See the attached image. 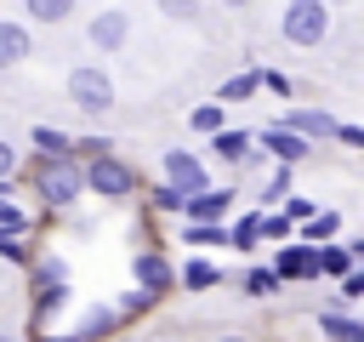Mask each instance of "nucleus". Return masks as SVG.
I'll return each instance as SVG.
<instances>
[{"label":"nucleus","instance_id":"1","mask_svg":"<svg viewBox=\"0 0 364 342\" xmlns=\"http://www.w3.org/2000/svg\"><path fill=\"white\" fill-rule=\"evenodd\" d=\"M80 182H85L91 194H102V200L136 194V171H131L119 154H91V160H80Z\"/></svg>","mask_w":364,"mask_h":342},{"label":"nucleus","instance_id":"2","mask_svg":"<svg viewBox=\"0 0 364 342\" xmlns=\"http://www.w3.org/2000/svg\"><path fill=\"white\" fill-rule=\"evenodd\" d=\"M34 182H40V200H46V205H57V211H63V205H74V200H80V188H85V182H80V160H74V154L40 160Z\"/></svg>","mask_w":364,"mask_h":342},{"label":"nucleus","instance_id":"3","mask_svg":"<svg viewBox=\"0 0 364 342\" xmlns=\"http://www.w3.org/2000/svg\"><path fill=\"white\" fill-rule=\"evenodd\" d=\"M68 103H74L80 114H108V108H114V80H108L97 63H80V68L68 74Z\"/></svg>","mask_w":364,"mask_h":342},{"label":"nucleus","instance_id":"4","mask_svg":"<svg viewBox=\"0 0 364 342\" xmlns=\"http://www.w3.org/2000/svg\"><path fill=\"white\" fill-rule=\"evenodd\" d=\"M279 28H284L290 46H318V40L330 34V6H324V0H290Z\"/></svg>","mask_w":364,"mask_h":342},{"label":"nucleus","instance_id":"5","mask_svg":"<svg viewBox=\"0 0 364 342\" xmlns=\"http://www.w3.org/2000/svg\"><path fill=\"white\" fill-rule=\"evenodd\" d=\"M131 279H136L142 296H165V291L176 285V268H171L165 251H136V256H131Z\"/></svg>","mask_w":364,"mask_h":342},{"label":"nucleus","instance_id":"6","mask_svg":"<svg viewBox=\"0 0 364 342\" xmlns=\"http://www.w3.org/2000/svg\"><path fill=\"white\" fill-rule=\"evenodd\" d=\"M165 182H171L182 200L199 194V188H210V177H205V165H199L193 148H165Z\"/></svg>","mask_w":364,"mask_h":342},{"label":"nucleus","instance_id":"7","mask_svg":"<svg viewBox=\"0 0 364 342\" xmlns=\"http://www.w3.org/2000/svg\"><path fill=\"white\" fill-rule=\"evenodd\" d=\"M85 40H91L97 51H119V46L131 40V11H119V6H108V11H91V23H85Z\"/></svg>","mask_w":364,"mask_h":342},{"label":"nucleus","instance_id":"8","mask_svg":"<svg viewBox=\"0 0 364 342\" xmlns=\"http://www.w3.org/2000/svg\"><path fill=\"white\" fill-rule=\"evenodd\" d=\"M262 148H267V154H273L279 165H296V160H307V154H313V142H307L301 131H290V125H279V120H273V125L262 131Z\"/></svg>","mask_w":364,"mask_h":342},{"label":"nucleus","instance_id":"9","mask_svg":"<svg viewBox=\"0 0 364 342\" xmlns=\"http://www.w3.org/2000/svg\"><path fill=\"white\" fill-rule=\"evenodd\" d=\"M273 274H279V285H284V279H318V251H313L307 239H301V245H279Z\"/></svg>","mask_w":364,"mask_h":342},{"label":"nucleus","instance_id":"10","mask_svg":"<svg viewBox=\"0 0 364 342\" xmlns=\"http://www.w3.org/2000/svg\"><path fill=\"white\" fill-rule=\"evenodd\" d=\"M228 205H233V188H199V194L182 200V217L188 222H222Z\"/></svg>","mask_w":364,"mask_h":342},{"label":"nucleus","instance_id":"11","mask_svg":"<svg viewBox=\"0 0 364 342\" xmlns=\"http://www.w3.org/2000/svg\"><path fill=\"white\" fill-rule=\"evenodd\" d=\"M114 331H119V308H114V302H97V308L80 314V325H74L68 336H74V342H108Z\"/></svg>","mask_w":364,"mask_h":342},{"label":"nucleus","instance_id":"12","mask_svg":"<svg viewBox=\"0 0 364 342\" xmlns=\"http://www.w3.org/2000/svg\"><path fill=\"white\" fill-rule=\"evenodd\" d=\"M279 125H290V131H301L307 142H318V137H330V131H336V114H330V108H290Z\"/></svg>","mask_w":364,"mask_h":342},{"label":"nucleus","instance_id":"13","mask_svg":"<svg viewBox=\"0 0 364 342\" xmlns=\"http://www.w3.org/2000/svg\"><path fill=\"white\" fill-rule=\"evenodd\" d=\"M318 331H324L330 342H364V325L347 319V314H336V308H318Z\"/></svg>","mask_w":364,"mask_h":342},{"label":"nucleus","instance_id":"14","mask_svg":"<svg viewBox=\"0 0 364 342\" xmlns=\"http://www.w3.org/2000/svg\"><path fill=\"white\" fill-rule=\"evenodd\" d=\"M23 57H28V28L23 23H0V68H11Z\"/></svg>","mask_w":364,"mask_h":342},{"label":"nucleus","instance_id":"15","mask_svg":"<svg viewBox=\"0 0 364 342\" xmlns=\"http://www.w3.org/2000/svg\"><path fill=\"white\" fill-rule=\"evenodd\" d=\"M313 251H318V274H330V279H341L347 268H358L353 245H313Z\"/></svg>","mask_w":364,"mask_h":342},{"label":"nucleus","instance_id":"16","mask_svg":"<svg viewBox=\"0 0 364 342\" xmlns=\"http://www.w3.org/2000/svg\"><path fill=\"white\" fill-rule=\"evenodd\" d=\"M210 148H216V154H222L228 165H239V160L250 154V137H245V131H228V125H222V131H210Z\"/></svg>","mask_w":364,"mask_h":342},{"label":"nucleus","instance_id":"17","mask_svg":"<svg viewBox=\"0 0 364 342\" xmlns=\"http://www.w3.org/2000/svg\"><path fill=\"white\" fill-rule=\"evenodd\" d=\"M68 142H74L68 131H57V125H34V148H40V160H57V154H74Z\"/></svg>","mask_w":364,"mask_h":342},{"label":"nucleus","instance_id":"18","mask_svg":"<svg viewBox=\"0 0 364 342\" xmlns=\"http://www.w3.org/2000/svg\"><path fill=\"white\" fill-rule=\"evenodd\" d=\"M336 228H341V217H336V211H313V217H307V228H301V239H307V245H324V239H336Z\"/></svg>","mask_w":364,"mask_h":342},{"label":"nucleus","instance_id":"19","mask_svg":"<svg viewBox=\"0 0 364 342\" xmlns=\"http://www.w3.org/2000/svg\"><path fill=\"white\" fill-rule=\"evenodd\" d=\"M222 274H216V262H205V256H193L188 268H182V291H210Z\"/></svg>","mask_w":364,"mask_h":342},{"label":"nucleus","instance_id":"20","mask_svg":"<svg viewBox=\"0 0 364 342\" xmlns=\"http://www.w3.org/2000/svg\"><path fill=\"white\" fill-rule=\"evenodd\" d=\"M182 239L188 245H228V228L222 222H182Z\"/></svg>","mask_w":364,"mask_h":342},{"label":"nucleus","instance_id":"21","mask_svg":"<svg viewBox=\"0 0 364 342\" xmlns=\"http://www.w3.org/2000/svg\"><path fill=\"white\" fill-rule=\"evenodd\" d=\"M23 11H28L34 23H63V17L74 11V0H23Z\"/></svg>","mask_w":364,"mask_h":342},{"label":"nucleus","instance_id":"22","mask_svg":"<svg viewBox=\"0 0 364 342\" xmlns=\"http://www.w3.org/2000/svg\"><path fill=\"white\" fill-rule=\"evenodd\" d=\"M256 239H262V217H239L233 234H228V245H239V251H250Z\"/></svg>","mask_w":364,"mask_h":342},{"label":"nucleus","instance_id":"23","mask_svg":"<svg viewBox=\"0 0 364 342\" xmlns=\"http://www.w3.org/2000/svg\"><path fill=\"white\" fill-rule=\"evenodd\" d=\"M245 291H250V296H273V291H279V274H273V268H250V274H245Z\"/></svg>","mask_w":364,"mask_h":342},{"label":"nucleus","instance_id":"24","mask_svg":"<svg viewBox=\"0 0 364 342\" xmlns=\"http://www.w3.org/2000/svg\"><path fill=\"white\" fill-rule=\"evenodd\" d=\"M250 91H256V74H233V80L222 86V103H245Z\"/></svg>","mask_w":364,"mask_h":342},{"label":"nucleus","instance_id":"25","mask_svg":"<svg viewBox=\"0 0 364 342\" xmlns=\"http://www.w3.org/2000/svg\"><path fill=\"white\" fill-rule=\"evenodd\" d=\"M193 131H222V103H199L193 108Z\"/></svg>","mask_w":364,"mask_h":342},{"label":"nucleus","instance_id":"26","mask_svg":"<svg viewBox=\"0 0 364 342\" xmlns=\"http://www.w3.org/2000/svg\"><path fill=\"white\" fill-rule=\"evenodd\" d=\"M290 194V165H273V177H267V188H262V200L273 205V200H284Z\"/></svg>","mask_w":364,"mask_h":342},{"label":"nucleus","instance_id":"27","mask_svg":"<svg viewBox=\"0 0 364 342\" xmlns=\"http://www.w3.org/2000/svg\"><path fill=\"white\" fill-rule=\"evenodd\" d=\"M68 279V268L57 262V256H46V262H34V285H63Z\"/></svg>","mask_w":364,"mask_h":342},{"label":"nucleus","instance_id":"28","mask_svg":"<svg viewBox=\"0 0 364 342\" xmlns=\"http://www.w3.org/2000/svg\"><path fill=\"white\" fill-rule=\"evenodd\" d=\"M284 222H307L313 217V200H301V194H284V211H279Z\"/></svg>","mask_w":364,"mask_h":342},{"label":"nucleus","instance_id":"29","mask_svg":"<svg viewBox=\"0 0 364 342\" xmlns=\"http://www.w3.org/2000/svg\"><path fill=\"white\" fill-rule=\"evenodd\" d=\"M262 239H290V222L279 211H262Z\"/></svg>","mask_w":364,"mask_h":342},{"label":"nucleus","instance_id":"30","mask_svg":"<svg viewBox=\"0 0 364 342\" xmlns=\"http://www.w3.org/2000/svg\"><path fill=\"white\" fill-rule=\"evenodd\" d=\"M165 6V17H176V23H193L199 17V0H159Z\"/></svg>","mask_w":364,"mask_h":342},{"label":"nucleus","instance_id":"31","mask_svg":"<svg viewBox=\"0 0 364 342\" xmlns=\"http://www.w3.org/2000/svg\"><path fill=\"white\" fill-rule=\"evenodd\" d=\"M353 296H364V268H347L341 274V302H353Z\"/></svg>","mask_w":364,"mask_h":342},{"label":"nucleus","instance_id":"32","mask_svg":"<svg viewBox=\"0 0 364 342\" xmlns=\"http://www.w3.org/2000/svg\"><path fill=\"white\" fill-rule=\"evenodd\" d=\"M154 205H159V211H182V194H176L171 182H159V188H154Z\"/></svg>","mask_w":364,"mask_h":342},{"label":"nucleus","instance_id":"33","mask_svg":"<svg viewBox=\"0 0 364 342\" xmlns=\"http://www.w3.org/2000/svg\"><path fill=\"white\" fill-rule=\"evenodd\" d=\"M0 256H11V262H23L28 251H23V239H17V234H6V228H0Z\"/></svg>","mask_w":364,"mask_h":342},{"label":"nucleus","instance_id":"34","mask_svg":"<svg viewBox=\"0 0 364 342\" xmlns=\"http://www.w3.org/2000/svg\"><path fill=\"white\" fill-rule=\"evenodd\" d=\"M148 302H154V296H142V291H125L114 308H119V314H136V308H148Z\"/></svg>","mask_w":364,"mask_h":342},{"label":"nucleus","instance_id":"35","mask_svg":"<svg viewBox=\"0 0 364 342\" xmlns=\"http://www.w3.org/2000/svg\"><path fill=\"white\" fill-rule=\"evenodd\" d=\"M11 171H17V148H11V142H6V137H0V182H6V177H11Z\"/></svg>","mask_w":364,"mask_h":342},{"label":"nucleus","instance_id":"36","mask_svg":"<svg viewBox=\"0 0 364 342\" xmlns=\"http://www.w3.org/2000/svg\"><path fill=\"white\" fill-rule=\"evenodd\" d=\"M330 137H341L347 148H358V142H364V131H358V125H341V120H336V131H330Z\"/></svg>","mask_w":364,"mask_h":342},{"label":"nucleus","instance_id":"37","mask_svg":"<svg viewBox=\"0 0 364 342\" xmlns=\"http://www.w3.org/2000/svg\"><path fill=\"white\" fill-rule=\"evenodd\" d=\"M216 342H245V336H239V331H228V336H216Z\"/></svg>","mask_w":364,"mask_h":342},{"label":"nucleus","instance_id":"38","mask_svg":"<svg viewBox=\"0 0 364 342\" xmlns=\"http://www.w3.org/2000/svg\"><path fill=\"white\" fill-rule=\"evenodd\" d=\"M40 342H74V336H40Z\"/></svg>","mask_w":364,"mask_h":342},{"label":"nucleus","instance_id":"39","mask_svg":"<svg viewBox=\"0 0 364 342\" xmlns=\"http://www.w3.org/2000/svg\"><path fill=\"white\" fill-rule=\"evenodd\" d=\"M228 6H233V11H239V6H250V0H228Z\"/></svg>","mask_w":364,"mask_h":342},{"label":"nucleus","instance_id":"40","mask_svg":"<svg viewBox=\"0 0 364 342\" xmlns=\"http://www.w3.org/2000/svg\"><path fill=\"white\" fill-rule=\"evenodd\" d=\"M0 342H17V336H6V331H0Z\"/></svg>","mask_w":364,"mask_h":342},{"label":"nucleus","instance_id":"41","mask_svg":"<svg viewBox=\"0 0 364 342\" xmlns=\"http://www.w3.org/2000/svg\"><path fill=\"white\" fill-rule=\"evenodd\" d=\"M182 342H188V336H182Z\"/></svg>","mask_w":364,"mask_h":342}]
</instances>
